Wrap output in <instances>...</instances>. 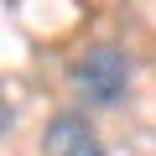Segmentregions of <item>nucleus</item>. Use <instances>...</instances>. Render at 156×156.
<instances>
[{
  "label": "nucleus",
  "instance_id": "f257e3e1",
  "mask_svg": "<svg viewBox=\"0 0 156 156\" xmlns=\"http://www.w3.org/2000/svg\"><path fill=\"white\" fill-rule=\"evenodd\" d=\"M130 78H135V62H130V52L115 47V42H99V47H89L83 57L73 62V83H78V94H83L94 109L125 104V99H130Z\"/></svg>",
  "mask_w": 156,
  "mask_h": 156
},
{
  "label": "nucleus",
  "instance_id": "f03ea898",
  "mask_svg": "<svg viewBox=\"0 0 156 156\" xmlns=\"http://www.w3.org/2000/svg\"><path fill=\"white\" fill-rule=\"evenodd\" d=\"M42 151L47 156H109L99 130L83 120V109H57L42 130Z\"/></svg>",
  "mask_w": 156,
  "mask_h": 156
},
{
  "label": "nucleus",
  "instance_id": "7ed1b4c3",
  "mask_svg": "<svg viewBox=\"0 0 156 156\" xmlns=\"http://www.w3.org/2000/svg\"><path fill=\"white\" fill-rule=\"evenodd\" d=\"M11 120H16V115H11V99H5V94H0V140H5V135H11Z\"/></svg>",
  "mask_w": 156,
  "mask_h": 156
}]
</instances>
